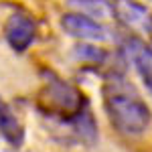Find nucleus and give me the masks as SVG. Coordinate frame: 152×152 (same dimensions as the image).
<instances>
[{
  "instance_id": "f257e3e1",
  "label": "nucleus",
  "mask_w": 152,
  "mask_h": 152,
  "mask_svg": "<svg viewBox=\"0 0 152 152\" xmlns=\"http://www.w3.org/2000/svg\"><path fill=\"white\" fill-rule=\"evenodd\" d=\"M102 95L110 124L120 134L140 136L148 130L152 122L150 107L122 73H110L102 87Z\"/></svg>"
},
{
  "instance_id": "f03ea898",
  "label": "nucleus",
  "mask_w": 152,
  "mask_h": 152,
  "mask_svg": "<svg viewBox=\"0 0 152 152\" xmlns=\"http://www.w3.org/2000/svg\"><path fill=\"white\" fill-rule=\"evenodd\" d=\"M37 105L45 116L57 118L65 124L73 122L81 112L89 107L87 97L81 94V89H77L75 85L57 77L51 71H45V85L39 91Z\"/></svg>"
},
{
  "instance_id": "7ed1b4c3",
  "label": "nucleus",
  "mask_w": 152,
  "mask_h": 152,
  "mask_svg": "<svg viewBox=\"0 0 152 152\" xmlns=\"http://www.w3.org/2000/svg\"><path fill=\"white\" fill-rule=\"evenodd\" d=\"M120 47H122V53L128 57V61H132L142 83L152 95V49L134 35H124L120 41Z\"/></svg>"
},
{
  "instance_id": "20e7f679",
  "label": "nucleus",
  "mask_w": 152,
  "mask_h": 152,
  "mask_svg": "<svg viewBox=\"0 0 152 152\" xmlns=\"http://www.w3.org/2000/svg\"><path fill=\"white\" fill-rule=\"evenodd\" d=\"M35 37H37V24L28 14L14 12L4 23V39L10 45V49L16 53H24L35 43Z\"/></svg>"
},
{
  "instance_id": "39448f33",
  "label": "nucleus",
  "mask_w": 152,
  "mask_h": 152,
  "mask_svg": "<svg viewBox=\"0 0 152 152\" xmlns=\"http://www.w3.org/2000/svg\"><path fill=\"white\" fill-rule=\"evenodd\" d=\"M61 28L69 37H75L79 41H102L107 37L104 24H99L95 18L81 14V12H67L61 16Z\"/></svg>"
},
{
  "instance_id": "423d86ee",
  "label": "nucleus",
  "mask_w": 152,
  "mask_h": 152,
  "mask_svg": "<svg viewBox=\"0 0 152 152\" xmlns=\"http://www.w3.org/2000/svg\"><path fill=\"white\" fill-rule=\"evenodd\" d=\"M112 16L118 18L124 26L140 28L144 33L152 20V12L136 0H112Z\"/></svg>"
},
{
  "instance_id": "0eeeda50",
  "label": "nucleus",
  "mask_w": 152,
  "mask_h": 152,
  "mask_svg": "<svg viewBox=\"0 0 152 152\" xmlns=\"http://www.w3.org/2000/svg\"><path fill=\"white\" fill-rule=\"evenodd\" d=\"M0 136L10 144L12 148H20L24 142V128L12 107L0 95Z\"/></svg>"
},
{
  "instance_id": "6e6552de",
  "label": "nucleus",
  "mask_w": 152,
  "mask_h": 152,
  "mask_svg": "<svg viewBox=\"0 0 152 152\" xmlns=\"http://www.w3.org/2000/svg\"><path fill=\"white\" fill-rule=\"evenodd\" d=\"M67 4L75 8V12L87 14L95 20L112 16V0H67Z\"/></svg>"
},
{
  "instance_id": "1a4fd4ad",
  "label": "nucleus",
  "mask_w": 152,
  "mask_h": 152,
  "mask_svg": "<svg viewBox=\"0 0 152 152\" xmlns=\"http://www.w3.org/2000/svg\"><path fill=\"white\" fill-rule=\"evenodd\" d=\"M75 57L79 61H85V63H95V65H102L105 59H107V53L104 49L95 47V45H89V43H81L73 49Z\"/></svg>"
},
{
  "instance_id": "9d476101",
  "label": "nucleus",
  "mask_w": 152,
  "mask_h": 152,
  "mask_svg": "<svg viewBox=\"0 0 152 152\" xmlns=\"http://www.w3.org/2000/svg\"><path fill=\"white\" fill-rule=\"evenodd\" d=\"M146 35L150 37V41H152V20H150V24H148V28H146Z\"/></svg>"
}]
</instances>
